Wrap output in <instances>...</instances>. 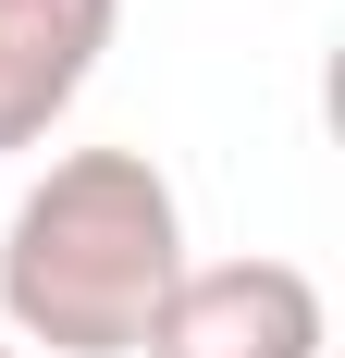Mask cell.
Returning a JSON list of instances; mask_svg holds the SVG:
<instances>
[{
  "mask_svg": "<svg viewBox=\"0 0 345 358\" xmlns=\"http://www.w3.org/2000/svg\"><path fill=\"white\" fill-rule=\"evenodd\" d=\"M185 272V210L148 148H62L0 222V309L50 358H124Z\"/></svg>",
  "mask_w": 345,
  "mask_h": 358,
  "instance_id": "1",
  "label": "cell"
},
{
  "mask_svg": "<svg viewBox=\"0 0 345 358\" xmlns=\"http://www.w3.org/2000/svg\"><path fill=\"white\" fill-rule=\"evenodd\" d=\"M136 346L148 358H321V285L296 259H272V248L185 259Z\"/></svg>",
  "mask_w": 345,
  "mask_h": 358,
  "instance_id": "2",
  "label": "cell"
},
{
  "mask_svg": "<svg viewBox=\"0 0 345 358\" xmlns=\"http://www.w3.org/2000/svg\"><path fill=\"white\" fill-rule=\"evenodd\" d=\"M124 0H0V148H37L99 74Z\"/></svg>",
  "mask_w": 345,
  "mask_h": 358,
  "instance_id": "3",
  "label": "cell"
},
{
  "mask_svg": "<svg viewBox=\"0 0 345 358\" xmlns=\"http://www.w3.org/2000/svg\"><path fill=\"white\" fill-rule=\"evenodd\" d=\"M0 358H25V346H0Z\"/></svg>",
  "mask_w": 345,
  "mask_h": 358,
  "instance_id": "4",
  "label": "cell"
}]
</instances>
